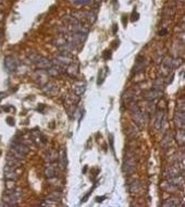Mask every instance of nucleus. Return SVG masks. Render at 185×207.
Masks as SVG:
<instances>
[{"label": "nucleus", "mask_w": 185, "mask_h": 207, "mask_svg": "<svg viewBox=\"0 0 185 207\" xmlns=\"http://www.w3.org/2000/svg\"><path fill=\"white\" fill-rule=\"evenodd\" d=\"M11 152L13 154V156L17 159H22L29 154V148L24 145L22 142H17V141H14L12 142L11 144Z\"/></svg>", "instance_id": "obj_1"}, {"label": "nucleus", "mask_w": 185, "mask_h": 207, "mask_svg": "<svg viewBox=\"0 0 185 207\" xmlns=\"http://www.w3.org/2000/svg\"><path fill=\"white\" fill-rule=\"evenodd\" d=\"M20 199H21V193L19 191L12 190L11 192H8V194L3 197V202L6 204L10 205V206H17V202L20 201Z\"/></svg>", "instance_id": "obj_2"}, {"label": "nucleus", "mask_w": 185, "mask_h": 207, "mask_svg": "<svg viewBox=\"0 0 185 207\" xmlns=\"http://www.w3.org/2000/svg\"><path fill=\"white\" fill-rule=\"evenodd\" d=\"M79 102H80V96L75 95L74 93L69 94L66 97V100H64V107L66 108V110L69 112H71L72 110L75 109V106Z\"/></svg>", "instance_id": "obj_3"}, {"label": "nucleus", "mask_w": 185, "mask_h": 207, "mask_svg": "<svg viewBox=\"0 0 185 207\" xmlns=\"http://www.w3.org/2000/svg\"><path fill=\"white\" fill-rule=\"evenodd\" d=\"M132 117H133V119L135 120V122H136L138 125H145L146 123V119L145 117H144V114H143L142 111L138 109V107H137L136 105H134V107L132 108Z\"/></svg>", "instance_id": "obj_4"}, {"label": "nucleus", "mask_w": 185, "mask_h": 207, "mask_svg": "<svg viewBox=\"0 0 185 207\" xmlns=\"http://www.w3.org/2000/svg\"><path fill=\"white\" fill-rule=\"evenodd\" d=\"M135 168H136V162H135V159L133 157H128V158L124 159V162H123V171L126 174H131L135 171Z\"/></svg>", "instance_id": "obj_5"}, {"label": "nucleus", "mask_w": 185, "mask_h": 207, "mask_svg": "<svg viewBox=\"0 0 185 207\" xmlns=\"http://www.w3.org/2000/svg\"><path fill=\"white\" fill-rule=\"evenodd\" d=\"M73 62L72 59L69 56H64V55H61V56H58L54 59L52 63H54L56 65L60 67V68H66L68 65H70Z\"/></svg>", "instance_id": "obj_6"}, {"label": "nucleus", "mask_w": 185, "mask_h": 207, "mask_svg": "<svg viewBox=\"0 0 185 207\" xmlns=\"http://www.w3.org/2000/svg\"><path fill=\"white\" fill-rule=\"evenodd\" d=\"M5 178H6V180L15 181L19 178V174H17V170H15V167L10 166V165H7L6 167H5Z\"/></svg>", "instance_id": "obj_7"}, {"label": "nucleus", "mask_w": 185, "mask_h": 207, "mask_svg": "<svg viewBox=\"0 0 185 207\" xmlns=\"http://www.w3.org/2000/svg\"><path fill=\"white\" fill-rule=\"evenodd\" d=\"M17 61L13 56H8L5 58V68L7 69L8 72H13L17 70Z\"/></svg>", "instance_id": "obj_8"}, {"label": "nucleus", "mask_w": 185, "mask_h": 207, "mask_svg": "<svg viewBox=\"0 0 185 207\" xmlns=\"http://www.w3.org/2000/svg\"><path fill=\"white\" fill-rule=\"evenodd\" d=\"M43 91L44 93L49 95V96H54L58 93V85L54 82H47L44 85Z\"/></svg>", "instance_id": "obj_9"}, {"label": "nucleus", "mask_w": 185, "mask_h": 207, "mask_svg": "<svg viewBox=\"0 0 185 207\" xmlns=\"http://www.w3.org/2000/svg\"><path fill=\"white\" fill-rule=\"evenodd\" d=\"M35 63H36L37 68L39 69V70H47V69H49L52 64H54L52 61H50V60L47 59V58L40 57V56Z\"/></svg>", "instance_id": "obj_10"}, {"label": "nucleus", "mask_w": 185, "mask_h": 207, "mask_svg": "<svg viewBox=\"0 0 185 207\" xmlns=\"http://www.w3.org/2000/svg\"><path fill=\"white\" fill-rule=\"evenodd\" d=\"M72 89H73V93L75 94V95L81 96V95H83L86 91V83L82 82V81L74 83L73 86H72Z\"/></svg>", "instance_id": "obj_11"}, {"label": "nucleus", "mask_w": 185, "mask_h": 207, "mask_svg": "<svg viewBox=\"0 0 185 207\" xmlns=\"http://www.w3.org/2000/svg\"><path fill=\"white\" fill-rule=\"evenodd\" d=\"M174 123L177 129H184L185 127V116L184 111H177L174 117Z\"/></svg>", "instance_id": "obj_12"}, {"label": "nucleus", "mask_w": 185, "mask_h": 207, "mask_svg": "<svg viewBox=\"0 0 185 207\" xmlns=\"http://www.w3.org/2000/svg\"><path fill=\"white\" fill-rule=\"evenodd\" d=\"M58 173V165L56 162H50V165H48L45 169V174L47 178H52L56 177Z\"/></svg>", "instance_id": "obj_13"}, {"label": "nucleus", "mask_w": 185, "mask_h": 207, "mask_svg": "<svg viewBox=\"0 0 185 207\" xmlns=\"http://www.w3.org/2000/svg\"><path fill=\"white\" fill-rule=\"evenodd\" d=\"M58 159H59V154H58L56 150L50 149V150H48V152H46L45 160L46 162H48L49 164H50V162H56Z\"/></svg>", "instance_id": "obj_14"}, {"label": "nucleus", "mask_w": 185, "mask_h": 207, "mask_svg": "<svg viewBox=\"0 0 185 207\" xmlns=\"http://www.w3.org/2000/svg\"><path fill=\"white\" fill-rule=\"evenodd\" d=\"M47 74L50 75V77H59V75L62 74V69L60 68V67H58V65H56V64H52L50 68L47 69Z\"/></svg>", "instance_id": "obj_15"}, {"label": "nucleus", "mask_w": 185, "mask_h": 207, "mask_svg": "<svg viewBox=\"0 0 185 207\" xmlns=\"http://www.w3.org/2000/svg\"><path fill=\"white\" fill-rule=\"evenodd\" d=\"M180 176V169L177 166H170V167L165 170V177L167 179L173 178V177Z\"/></svg>", "instance_id": "obj_16"}, {"label": "nucleus", "mask_w": 185, "mask_h": 207, "mask_svg": "<svg viewBox=\"0 0 185 207\" xmlns=\"http://www.w3.org/2000/svg\"><path fill=\"white\" fill-rule=\"evenodd\" d=\"M162 94V92L159 91V89H151V91L147 92V93L145 94V98L148 100H155L157 99L158 97H160V95Z\"/></svg>", "instance_id": "obj_17"}, {"label": "nucleus", "mask_w": 185, "mask_h": 207, "mask_svg": "<svg viewBox=\"0 0 185 207\" xmlns=\"http://www.w3.org/2000/svg\"><path fill=\"white\" fill-rule=\"evenodd\" d=\"M66 73L72 77H76L77 73H79V65H77L76 63L72 62L71 64L66 67Z\"/></svg>", "instance_id": "obj_18"}, {"label": "nucleus", "mask_w": 185, "mask_h": 207, "mask_svg": "<svg viewBox=\"0 0 185 207\" xmlns=\"http://www.w3.org/2000/svg\"><path fill=\"white\" fill-rule=\"evenodd\" d=\"M162 206H165V207H179V206H183V203L181 204V201L177 199H167V201H165L162 203Z\"/></svg>", "instance_id": "obj_19"}, {"label": "nucleus", "mask_w": 185, "mask_h": 207, "mask_svg": "<svg viewBox=\"0 0 185 207\" xmlns=\"http://www.w3.org/2000/svg\"><path fill=\"white\" fill-rule=\"evenodd\" d=\"M161 189H162L165 192H168V193H173V192H175V191L179 189L177 187H175V185H173V184H171L170 182H168V181H165V183H163L162 185H161Z\"/></svg>", "instance_id": "obj_20"}, {"label": "nucleus", "mask_w": 185, "mask_h": 207, "mask_svg": "<svg viewBox=\"0 0 185 207\" xmlns=\"http://www.w3.org/2000/svg\"><path fill=\"white\" fill-rule=\"evenodd\" d=\"M175 140H177V142L179 145H181V146H183L185 143V133H184V129H179V131H177V137H175Z\"/></svg>", "instance_id": "obj_21"}, {"label": "nucleus", "mask_w": 185, "mask_h": 207, "mask_svg": "<svg viewBox=\"0 0 185 207\" xmlns=\"http://www.w3.org/2000/svg\"><path fill=\"white\" fill-rule=\"evenodd\" d=\"M61 196H62V194H61L59 191H54V192H51L48 196H47V201H49V202H58V201H60V199H61Z\"/></svg>", "instance_id": "obj_22"}, {"label": "nucleus", "mask_w": 185, "mask_h": 207, "mask_svg": "<svg viewBox=\"0 0 185 207\" xmlns=\"http://www.w3.org/2000/svg\"><path fill=\"white\" fill-rule=\"evenodd\" d=\"M162 121H163V112L162 111H158L157 114H156V122H155V127H156V129L160 130L161 124H162Z\"/></svg>", "instance_id": "obj_23"}, {"label": "nucleus", "mask_w": 185, "mask_h": 207, "mask_svg": "<svg viewBox=\"0 0 185 207\" xmlns=\"http://www.w3.org/2000/svg\"><path fill=\"white\" fill-rule=\"evenodd\" d=\"M52 180H54V182H52L50 179H49V184H50V187H54V189H60V187H62V181H61V179L57 178V176L56 177H52Z\"/></svg>", "instance_id": "obj_24"}, {"label": "nucleus", "mask_w": 185, "mask_h": 207, "mask_svg": "<svg viewBox=\"0 0 185 207\" xmlns=\"http://www.w3.org/2000/svg\"><path fill=\"white\" fill-rule=\"evenodd\" d=\"M140 189H142V187H140V183L138 181H134L133 183H132L131 185H130V192L132 193V194H135V193H140Z\"/></svg>", "instance_id": "obj_25"}, {"label": "nucleus", "mask_w": 185, "mask_h": 207, "mask_svg": "<svg viewBox=\"0 0 185 207\" xmlns=\"http://www.w3.org/2000/svg\"><path fill=\"white\" fill-rule=\"evenodd\" d=\"M60 158V164H61V167L64 169L68 165V160H66V150L63 148L62 152H61V156L59 157Z\"/></svg>", "instance_id": "obj_26"}, {"label": "nucleus", "mask_w": 185, "mask_h": 207, "mask_svg": "<svg viewBox=\"0 0 185 207\" xmlns=\"http://www.w3.org/2000/svg\"><path fill=\"white\" fill-rule=\"evenodd\" d=\"M170 145H171V134L167 133L165 135V137H163V140L161 141V146L163 148H168Z\"/></svg>", "instance_id": "obj_27"}, {"label": "nucleus", "mask_w": 185, "mask_h": 207, "mask_svg": "<svg viewBox=\"0 0 185 207\" xmlns=\"http://www.w3.org/2000/svg\"><path fill=\"white\" fill-rule=\"evenodd\" d=\"M106 74H107V68L103 69V70H100L99 71V74H98V82H97L98 85H100V84L103 82V80H105V77H106Z\"/></svg>", "instance_id": "obj_28"}, {"label": "nucleus", "mask_w": 185, "mask_h": 207, "mask_svg": "<svg viewBox=\"0 0 185 207\" xmlns=\"http://www.w3.org/2000/svg\"><path fill=\"white\" fill-rule=\"evenodd\" d=\"M54 45L57 46V47H59V46L68 43V42H66V39L64 38V37H59V38H57L56 40H54Z\"/></svg>", "instance_id": "obj_29"}, {"label": "nucleus", "mask_w": 185, "mask_h": 207, "mask_svg": "<svg viewBox=\"0 0 185 207\" xmlns=\"http://www.w3.org/2000/svg\"><path fill=\"white\" fill-rule=\"evenodd\" d=\"M7 184H6V187L8 189V190H13L14 189V181H12V180H7Z\"/></svg>", "instance_id": "obj_30"}, {"label": "nucleus", "mask_w": 185, "mask_h": 207, "mask_svg": "<svg viewBox=\"0 0 185 207\" xmlns=\"http://www.w3.org/2000/svg\"><path fill=\"white\" fill-rule=\"evenodd\" d=\"M73 2L76 5H86L91 2V0H73Z\"/></svg>", "instance_id": "obj_31"}, {"label": "nucleus", "mask_w": 185, "mask_h": 207, "mask_svg": "<svg viewBox=\"0 0 185 207\" xmlns=\"http://www.w3.org/2000/svg\"><path fill=\"white\" fill-rule=\"evenodd\" d=\"M110 146H111V150L114 153V148H113V136L110 135Z\"/></svg>", "instance_id": "obj_32"}, {"label": "nucleus", "mask_w": 185, "mask_h": 207, "mask_svg": "<svg viewBox=\"0 0 185 207\" xmlns=\"http://www.w3.org/2000/svg\"><path fill=\"white\" fill-rule=\"evenodd\" d=\"M167 34H168V31H167L165 29H163L162 31H160V33H159L160 36H165Z\"/></svg>", "instance_id": "obj_33"}, {"label": "nucleus", "mask_w": 185, "mask_h": 207, "mask_svg": "<svg viewBox=\"0 0 185 207\" xmlns=\"http://www.w3.org/2000/svg\"><path fill=\"white\" fill-rule=\"evenodd\" d=\"M103 199H106V196H100V197L98 196V197H96V202H98V203H101Z\"/></svg>", "instance_id": "obj_34"}, {"label": "nucleus", "mask_w": 185, "mask_h": 207, "mask_svg": "<svg viewBox=\"0 0 185 207\" xmlns=\"http://www.w3.org/2000/svg\"><path fill=\"white\" fill-rule=\"evenodd\" d=\"M7 121H8V123L10 125H13L14 124V120L12 119V118H8V119H7Z\"/></svg>", "instance_id": "obj_35"}, {"label": "nucleus", "mask_w": 185, "mask_h": 207, "mask_svg": "<svg viewBox=\"0 0 185 207\" xmlns=\"http://www.w3.org/2000/svg\"><path fill=\"white\" fill-rule=\"evenodd\" d=\"M107 54H105V59H109V58L111 57V54H110V51H106Z\"/></svg>", "instance_id": "obj_36"}, {"label": "nucleus", "mask_w": 185, "mask_h": 207, "mask_svg": "<svg viewBox=\"0 0 185 207\" xmlns=\"http://www.w3.org/2000/svg\"><path fill=\"white\" fill-rule=\"evenodd\" d=\"M122 21H123V24L126 26V23H128V19H126V17H123Z\"/></svg>", "instance_id": "obj_37"}, {"label": "nucleus", "mask_w": 185, "mask_h": 207, "mask_svg": "<svg viewBox=\"0 0 185 207\" xmlns=\"http://www.w3.org/2000/svg\"><path fill=\"white\" fill-rule=\"evenodd\" d=\"M3 97H6V93H3L2 92V93H0V100L2 99Z\"/></svg>", "instance_id": "obj_38"}, {"label": "nucleus", "mask_w": 185, "mask_h": 207, "mask_svg": "<svg viewBox=\"0 0 185 207\" xmlns=\"http://www.w3.org/2000/svg\"><path fill=\"white\" fill-rule=\"evenodd\" d=\"M116 32H117V25H114L113 27V34H116Z\"/></svg>", "instance_id": "obj_39"}, {"label": "nucleus", "mask_w": 185, "mask_h": 207, "mask_svg": "<svg viewBox=\"0 0 185 207\" xmlns=\"http://www.w3.org/2000/svg\"><path fill=\"white\" fill-rule=\"evenodd\" d=\"M2 17H3V14H2V12L0 11V21L2 20Z\"/></svg>", "instance_id": "obj_40"}]
</instances>
